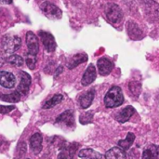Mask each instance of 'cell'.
Here are the masks:
<instances>
[{"instance_id":"1","label":"cell","mask_w":159,"mask_h":159,"mask_svg":"<svg viewBox=\"0 0 159 159\" xmlns=\"http://www.w3.org/2000/svg\"><path fill=\"white\" fill-rule=\"evenodd\" d=\"M103 102L107 108H116L122 105L124 102V95L121 88L118 86L112 87L104 96Z\"/></svg>"},{"instance_id":"2","label":"cell","mask_w":159,"mask_h":159,"mask_svg":"<svg viewBox=\"0 0 159 159\" xmlns=\"http://www.w3.org/2000/svg\"><path fill=\"white\" fill-rule=\"evenodd\" d=\"M21 45V40L20 36L16 34H7L2 38L1 47L5 53L12 54L17 51Z\"/></svg>"},{"instance_id":"3","label":"cell","mask_w":159,"mask_h":159,"mask_svg":"<svg viewBox=\"0 0 159 159\" xmlns=\"http://www.w3.org/2000/svg\"><path fill=\"white\" fill-rule=\"evenodd\" d=\"M40 9L43 14L50 20H58L61 18V10L54 4L50 2H43L40 5Z\"/></svg>"},{"instance_id":"4","label":"cell","mask_w":159,"mask_h":159,"mask_svg":"<svg viewBox=\"0 0 159 159\" xmlns=\"http://www.w3.org/2000/svg\"><path fill=\"white\" fill-rule=\"evenodd\" d=\"M106 18L109 20V22L113 24H116L120 22L123 19V13L120 7L116 4L109 5L106 10Z\"/></svg>"},{"instance_id":"5","label":"cell","mask_w":159,"mask_h":159,"mask_svg":"<svg viewBox=\"0 0 159 159\" xmlns=\"http://www.w3.org/2000/svg\"><path fill=\"white\" fill-rule=\"evenodd\" d=\"M38 35L44 45V48L45 49L48 51V52H53L55 51L56 49V47H57V44H56V41H55V38L54 36L48 33V32H45V31H39L38 32Z\"/></svg>"},{"instance_id":"6","label":"cell","mask_w":159,"mask_h":159,"mask_svg":"<svg viewBox=\"0 0 159 159\" xmlns=\"http://www.w3.org/2000/svg\"><path fill=\"white\" fill-rule=\"evenodd\" d=\"M26 45L28 48V53L37 55L39 50V43L37 36L33 32H28L26 34Z\"/></svg>"},{"instance_id":"7","label":"cell","mask_w":159,"mask_h":159,"mask_svg":"<svg viewBox=\"0 0 159 159\" xmlns=\"http://www.w3.org/2000/svg\"><path fill=\"white\" fill-rule=\"evenodd\" d=\"M20 81L17 88V90L20 93V95H26L29 91L30 86H31V76L29 74H27L24 71L20 72Z\"/></svg>"},{"instance_id":"8","label":"cell","mask_w":159,"mask_h":159,"mask_svg":"<svg viewBox=\"0 0 159 159\" xmlns=\"http://www.w3.org/2000/svg\"><path fill=\"white\" fill-rule=\"evenodd\" d=\"M16 84L15 75L7 71L0 72V86L5 89H12Z\"/></svg>"},{"instance_id":"9","label":"cell","mask_w":159,"mask_h":159,"mask_svg":"<svg viewBox=\"0 0 159 159\" xmlns=\"http://www.w3.org/2000/svg\"><path fill=\"white\" fill-rule=\"evenodd\" d=\"M97 65H98L99 74L102 76L108 75L114 68V63L107 58H101L98 61Z\"/></svg>"},{"instance_id":"10","label":"cell","mask_w":159,"mask_h":159,"mask_svg":"<svg viewBox=\"0 0 159 159\" xmlns=\"http://www.w3.org/2000/svg\"><path fill=\"white\" fill-rule=\"evenodd\" d=\"M57 123H63L65 126L69 128H73L75 126V116H74V111L73 110H67L64 111L62 114H61L56 118Z\"/></svg>"},{"instance_id":"11","label":"cell","mask_w":159,"mask_h":159,"mask_svg":"<svg viewBox=\"0 0 159 159\" xmlns=\"http://www.w3.org/2000/svg\"><path fill=\"white\" fill-rule=\"evenodd\" d=\"M96 76H97V73H96V69H95V66L90 63L86 72L84 73L83 76H82V80H81V83L83 86H89L90 85L95 79H96Z\"/></svg>"},{"instance_id":"12","label":"cell","mask_w":159,"mask_h":159,"mask_svg":"<svg viewBox=\"0 0 159 159\" xmlns=\"http://www.w3.org/2000/svg\"><path fill=\"white\" fill-rule=\"evenodd\" d=\"M94 96H95V90L94 89H91L89 90H88L86 93L82 94L79 99H78V102H79V105L82 109H87L89 108L92 102H93V99H94Z\"/></svg>"},{"instance_id":"13","label":"cell","mask_w":159,"mask_h":159,"mask_svg":"<svg viewBox=\"0 0 159 159\" xmlns=\"http://www.w3.org/2000/svg\"><path fill=\"white\" fill-rule=\"evenodd\" d=\"M42 142L43 138L40 133H34L30 138V148L34 155L40 154L42 151Z\"/></svg>"},{"instance_id":"14","label":"cell","mask_w":159,"mask_h":159,"mask_svg":"<svg viewBox=\"0 0 159 159\" xmlns=\"http://www.w3.org/2000/svg\"><path fill=\"white\" fill-rule=\"evenodd\" d=\"M127 31H128V34L132 38V39H140L143 37V31L140 29V27L138 26L137 23H135L134 21L132 20H129L128 21L127 23Z\"/></svg>"},{"instance_id":"15","label":"cell","mask_w":159,"mask_h":159,"mask_svg":"<svg viewBox=\"0 0 159 159\" xmlns=\"http://www.w3.org/2000/svg\"><path fill=\"white\" fill-rule=\"evenodd\" d=\"M134 113H135V109L132 106H127L116 116V120L118 121L119 123H126L130 119V117L133 116Z\"/></svg>"},{"instance_id":"16","label":"cell","mask_w":159,"mask_h":159,"mask_svg":"<svg viewBox=\"0 0 159 159\" xmlns=\"http://www.w3.org/2000/svg\"><path fill=\"white\" fill-rule=\"evenodd\" d=\"M78 143H72L69 145H63L61 147V153L59 155V158H73L75 151L78 149Z\"/></svg>"},{"instance_id":"17","label":"cell","mask_w":159,"mask_h":159,"mask_svg":"<svg viewBox=\"0 0 159 159\" xmlns=\"http://www.w3.org/2000/svg\"><path fill=\"white\" fill-rule=\"evenodd\" d=\"M88 55L86 53H79V54H75L68 62V69L72 70L74 68H75L76 66H78L79 64L83 63V62H86L88 61Z\"/></svg>"},{"instance_id":"18","label":"cell","mask_w":159,"mask_h":159,"mask_svg":"<svg viewBox=\"0 0 159 159\" xmlns=\"http://www.w3.org/2000/svg\"><path fill=\"white\" fill-rule=\"evenodd\" d=\"M105 158H118V159H123L127 158V155L124 149H122L121 147H113L111 148L109 151L106 152Z\"/></svg>"},{"instance_id":"19","label":"cell","mask_w":159,"mask_h":159,"mask_svg":"<svg viewBox=\"0 0 159 159\" xmlns=\"http://www.w3.org/2000/svg\"><path fill=\"white\" fill-rule=\"evenodd\" d=\"M78 157L80 158H105L104 156H102V154H100L92 149H89V148L83 149V150L79 151Z\"/></svg>"},{"instance_id":"20","label":"cell","mask_w":159,"mask_h":159,"mask_svg":"<svg viewBox=\"0 0 159 159\" xmlns=\"http://www.w3.org/2000/svg\"><path fill=\"white\" fill-rule=\"evenodd\" d=\"M143 158H159V145H151L144 149Z\"/></svg>"},{"instance_id":"21","label":"cell","mask_w":159,"mask_h":159,"mask_svg":"<svg viewBox=\"0 0 159 159\" xmlns=\"http://www.w3.org/2000/svg\"><path fill=\"white\" fill-rule=\"evenodd\" d=\"M134 141H135V134L132 132H129L125 140H120L118 142V145L124 150H129L133 144Z\"/></svg>"},{"instance_id":"22","label":"cell","mask_w":159,"mask_h":159,"mask_svg":"<svg viewBox=\"0 0 159 159\" xmlns=\"http://www.w3.org/2000/svg\"><path fill=\"white\" fill-rule=\"evenodd\" d=\"M63 100V96L61 94H55L52 98H50L49 100H48L44 105H43V109H49L52 108L56 105H58L59 103H61Z\"/></svg>"},{"instance_id":"23","label":"cell","mask_w":159,"mask_h":159,"mask_svg":"<svg viewBox=\"0 0 159 159\" xmlns=\"http://www.w3.org/2000/svg\"><path fill=\"white\" fill-rule=\"evenodd\" d=\"M20 93L18 90H16L10 94H1L0 99L7 102H18L20 100Z\"/></svg>"},{"instance_id":"24","label":"cell","mask_w":159,"mask_h":159,"mask_svg":"<svg viewBox=\"0 0 159 159\" xmlns=\"http://www.w3.org/2000/svg\"><path fill=\"white\" fill-rule=\"evenodd\" d=\"M6 61L7 63H9L10 65H13V66H16V67H20L23 65L24 63V60L22 57L19 56V55H16V54H11L9 55L7 59H6Z\"/></svg>"},{"instance_id":"25","label":"cell","mask_w":159,"mask_h":159,"mask_svg":"<svg viewBox=\"0 0 159 159\" xmlns=\"http://www.w3.org/2000/svg\"><path fill=\"white\" fill-rule=\"evenodd\" d=\"M129 89L134 97H138L142 91V85L138 81H131L129 84Z\"/></svg>"},{"instance_id":"26","label":"cell","mask_w":159,"mask_h":159,"mask_svg":"<svg viewBox=\"0 0 159 159\" xmlns=\"http://www.w3.org/2000/svg\"><path fill=\"white\" fill-rule=\"evenodd\" d=\"M25 62H26L27 66L31 70H34L35 68V65H36V62H37L36 55H33V54L27 53L26 54V58H25Z\"/></svg>"},{"instance_id":"27","label":"cell","mask_w":159,"mask_h":159,"mask_svg":"<svg viewBox=\"0 0 159 159\" xmlns=\"http://www.w3.org/2000/svg\"><path fill=\"white\" fill-rule=\"evenodd\" d=\"M92 119H93V112H87V113H84L80 116L79 117V122L83 125H86V124H89L92 122Z\"/></svg>"},{"instance_id":"28","label":"cell","mask_w":159,"mask_h":159,"mask_svg":"<svg viewBox=\"0 0 159 159\" xmlns=\"http://www.w3.org/2000/svg\"><path fill=\"white\" fill-rule=\"evenodd\" d=\"M17 151H18V154H19V157H22L24 154H25V151H26V145H25V143L22 142V143H20L19 145H18V148H17Z\"/></svg>"},{"instance_id":"29","label":"cell","mask_w":159,"mask_h":159,"mask_svg":"<svg viewBox=\"0 0 159 159\" xmlns=\"http://www.w3.org/2000/svg\"><path fill=\"white\" fill-rule=\"evenodd\" d=\"M15 109V106L10 105V106H4V105H0V114L2 115H6L9 112H11L12 110Z\"/></svg>"},{"instance_id":"30","label":"cell","mask_w":159,"mask_h":159,"mask_svg":"<svg viewBox=\"0 0 159 159\" xmlns=\"http://www.w3.org/2000/svg\"><path fill=\"white\" fill-rule=\"evenodd\" d=\"M6 62V59L4 58V56L0 53V67H2L4 65V63Z\"/></svg>"},{"instance_id":"31","label":"cell","mask_w":159,"mask_h":159,"mask_svg":"<svg viewBox=\"0 0 159 159\" xmlns=\"http://www.w3.org/2000/svg\"><path fill=\"white\" fill-rule=\"evenodd\" d=\"M12 3V0H0V4L3 5V4H11Z\"/></svg>"},{"instance_id":"32","label":"cell","mask_w":159,"mask_h":159,"mask_svg":"<svg viewBox=\"0 0 159 159\" xmlns=\"http://www.w3.org/2000/svg\"><path fill=\"white\" fill-rule=\"evenodd\" d=\"M0 145H1V142H0Z\"/></svg>"}]
</instances>
